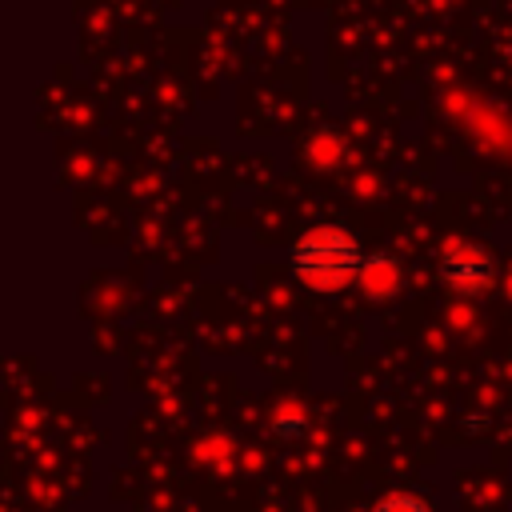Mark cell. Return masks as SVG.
I'll return each mask as SVG.
<instances>
[{
  "mask_svg": "<svg viewBox=\"0 0 512 512\" xmlns=\"http://www.w3.org/2000/svg\"><path fill=\"white\" fill-rule=\"evenodd\" d=\"M364 256L368 252L360 248V240L352 232H344L336 224H312L308 232L296 236V244L288 252V268L312 292H340L344 284H352L360 276Z\"/></svg>",
  "mask_w": 512,
  "mask_h": 512,
  "instance_id": "1",
  "label": "cell"
},
{
  "mask_svg": "<svg viewBox=\"0 0 512 512\" xmlns=\"http://www.w3.org/2000/svg\"><path fill=\"white\" fill-rule=\"evenodd\" d=\"M440 280L452 292H464V296L488 292L492 280H496V260H492L488 248H480L472 240H448L444 256H440Z\"/></svg>",
  "mask_w": 512,
  "mask_h": 512,
  "instance_id": "2",
  "label": "cell"
},
{
  "mask_svg": "<svg viewBox=\"0 0 512 512\" xmlns=\"http://www.w3.org/2000/svg\"><path fill=\"white\" fill-rule=\"evenodd\" d=\"M356 284H360L364 296H372V300L392 296V292L400 288V264H396V256H388V252H368L364 264H360Z\"/></svg>",
  "mask_w": 512,
  "mask_h": 512,
  "instance_id": "3",
  "label": "cell"
},
{
  "mask_svg": "<svg viewBox=\"0 0 512 512\" xmlns=\"http://www.w3.org/2000/svg\"><path fill=\"white\" fill-rule=\"evenodd\" d=\"M364 512H436V504L424 492H388V496H376Z\"/></svg>",
  "mask_w": 512,
  "mask_h": 512,
  "instance_id": "4",
  "label": "cell"
},
{
  "mask_svg": "<svg viewBox=\"0 0 512 512\" xmlns=\"http://www.w3.org/2000/svg\"><path fill=\"white\" fill-rule=\"evenodd\" d=\"M272 428H276V436H280V440H296V436H304L308 416H304L300 408H280V412H276V420H272Z\"/></svg>",
  "mask_w": 512,
  "mask_h": 512,
  "instance_id": "5",
  "label": "cell"
},
{
  "mask_svg": "<svg viewBox=\"0 0 512 512\" xmlns=\"http://www.w3.org/2000/svg\"><path fill=\"white\" fill-rule=\"evenodd\" d=\"M336 152H340V140H336L332 132H324V144H320V136L312 140V156H316V164H332Z\"/></svg>",
  "mask_w": 512,
  "mask_h": 512,
  "instance_id": "6",
  "label": "cell"
}]
</instances>
